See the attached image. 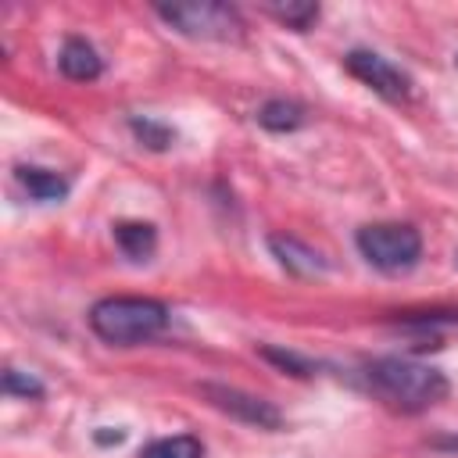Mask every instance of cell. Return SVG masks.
Listing matches in <instances>:
<instances>
[{
    "instance_id": "cell-1",
    "label": "cell",
    "mask_w": 458,
    "mask_h": 458,
    "mask_svg": "<svg viewBox=\"0 0 458 458\" xmlns=\"http://www.w3.org/2000/svg\"><path fill=\"white\" fill-rule=\"evenodd\" d=\"M369 386L401 411H426L440 404L451 390L447 376L415 358H376L365 365Z\"/></svg>"
},
{
    "instance_id": "cell-2",
    "label": "cell",
    "mask_w": 458,
    "mask_h": 458,
    "mask_svg": "<svg viewBox=\"0 0 458 458\" xmlns=\"http://www.w3.org/2000/svg\"><path fill=\"white\" fill-rule=\"evenodd\" d=\"M168 326V308L154 297H104L89 308V329L114 347H132Z\"/></svg>"
},
{
    "instance_id": "cell-3",
    "label": "cell",
    "mask_w": 458,
    "mask_h": 458,
    "mask_svg": "<svg viewBox=\"0 0 458 458\" xmlns=\"http://www.w3.org/2000/svg\"><path fill=\"white\" fill-rule=\"evenodd\" d=\"M165 25L190 39H215V43H236L243 36L240 11L218 0H190V4H157L154 7Z\"/></svg>"
},
{
    "instance_id": "cell-4",
    "label": "cell",
    "mask_w": 458,
    "mask_h": 458,
    "mask_svg": "<svg viewBox=\"0 0 458 458\" xmlns=\"http://www.w3.org/2000/svg\"><path fill=\"white\" fill-rule=\"evenodd\" d=\"M361 258L379 268V272H408L419 254H422V236L415 225L408 222H372V225H361L358 236H354Z\"/></svg>"
},
{
    "instance_id": "cell-5",
    "label": "cell",
    "mask_w": 458,
    "mask_h": 458,
    "mask_svg": "<svg viewBox=\"0 0 458 458\" xmlns=\"http://www.w3.org/2000/svg\"><path fill=\"white\" fill-rule=\"evenodd\" d=\"M200 394L208 397L211 408H218L222 415L236 419V422H247V426H258V429H279L283 426V411L258 397V394H247L240 386H225V383H200Z\"/></svg>"
},
{
    "instance_id": "cell-6",
    "label": "cell",
    "mask_w": 458,
    "mask_h": 458,
    "mask_svg": "<svg viewBox=\"0 0 458 458\" xmlns=\"http://www.w3.org/2000/svg\"><path fill=\"white\" fill-rule=\"evenodd\" d=\"M344 68H347L358 82H365L369 89H376V93L386 97V100H408V97H411V79H408L394 61H386V57L376 54V50H351V54L344 57Z\"/></svg>"
},
{
    "instance_id": "cell-7",
    "label": "cell",
    "mask_w": 458,
    "mask_h": 458,
    "mask_svg": "<svg viewBox=\"0 0 458 458\" xmlns=\"http://www.w3.org/2000/svg\"><path fill=\"white\" fill-rule=\"evenodd\" d=\"M268 250L276 254V261L290 272V276H322L326 272V258L315 250V247H308V243H301L297 236H283V233H276V236H268Z\"/></svg>"
},
{
    "instance_id": "cell-8",
    "label": "cell",
    "mask_w": 458,
    "mask_h": 458,
    "mask_svg": "<svg viewBox=\"0 0 458 458\" xmlns=\"http://www.w3.org/2000/svg\"><path fill=\"white\" fill-rule=\"evenodd\" d=\"M57 68H61L72 82H93V79H100L104 61H100V54H97L86 39L72 36V39H64V47H61V54H57Z\"/></svg>"
},
{
    "instance_id": "cell-9",
    "label": "cell",
    "mask_w": 458,
    "mask_h": 458,
    "mask_svg": "<svg viewBox=\"0 0 458 458\" xmlns=\"http://www.w3.org/2000/svg\"><path fill=\"white\" fill-rule=\"evenodd\" d=\"M14 179L21 182V190L32 197V200H61L68 197V179L50 172V168H39V165H18L14 168Z\"/></svg>"
},
{
    "instance_id": "cell-10",
    "label": "cell",
    "mask_w": 458,
    "mask_h": 458,
    "mask_svg": "<svg viewBox=\"0 0 458 458\" xmlns=\"http://www.w3.org/2000/svg\"><path fill=\"white\" fill-rule=\"evenodd\" d=\"M114 243L125 258L132 261H147L157 247V229L150 222H118L114 225Z\"/></svg>"
},
{
    "instance_id": "cell-11",
    "label": "cell",
    "mask_w": 458,
    "mask_h": 458,
    "mask_svg": "<svg viewBox=\"0 0 458 458\" xmlns=\"http://www.w3.org/2000/svg\"><path fill=\"white\" fill-rule=\"evenodd\" d=\"M258 122L261 129L268 132H293L304 125V107L297 100H286V97H272L258 107Z\"/></svg>"
},
{
    "instance_id": "cell-12",
    "label": "cell",
    "mask_w": 458,
    "mask_h": 458,
    "mask_svg": "<svg viewBox=\"0 0 458 458\" xmlns=\"http://www.w3.org/2000/svg\"><path fill=\"white\" fill-rule=\"evenodd\" d=\"M140 458H204V444L190 433H175V437H161V440H150Z\"/></svg>"
},
{
    "instance_id": "cell-13",
    "label": "cell",
    "mask_w": 458,
    "mask_h": 458,
    "mask_svg": "<svg viewBox=\"0 0 458 458\" xmlns=\"http://www.w3.org/2000/svg\"><path fill=\"white\" fill-rule=\"evenodd\" d=\"M265 11L276 18V21H283L286 29H297V32H304L315 18H318V4H311V0H286V4H265Z\"/></svg>"
},
{
    "instance_id": "cell-14",
    "label": "cell",
    "mask_w": 458,
    "mask_h": 458,
    "mask_svg": "<svg viewBox=\"0 0 458 458\" xmlns=\"http://www.w3.org/2000/svg\"><path fill=\"white\" fill-rule=\"evenodd\" d=\"M129 129H132V136L143 143V147H150V150H168L172 147V140H175V132L165 125V122H154V118H140V114H132L129 118Z\"/></svg>"
},
{
    "instance_id": "cell-15",
    "label": "cell",
    "mask_w": 458,
    "mask_h": 458,
    "mask_svg": "<svg viewBox=\"0 0 458 458\" xmlns=\"http://www.w3.org/2000/svg\"><path fill=\"white\" fill-rule=\"evenodd\" d=\"M258 354H261L265 361H272V365L293 372V376H311V372H315L308 358H301V354H293V351H283V347H261Z\"/></svg>"
},
{
    "instance_id": "cell-16",
    "label": "cell",
    "mask_w": 458,
    "mask_h": 458,
    "mask_svg": "<svg viewBox=\"0 0 458 458\" xmlns=\"http://www.w3.org/2000/svg\"><path fill=\"white\" fill-rule=\"evenodd\" d=\"M4 394H11V397H43V383L29 372L7 369L4 372Z\"/></svg>"
},
{
    "instance_id": "cell-17",
    "label": "cell",
    "mask_w": 458,
    "mask_h": 458,
    "mask_svg": "<svg viewBox=\"0 0 458 458\" xmlns=\"http://www.w3.org/2000/svg\"><path fill=\"white\" fill-rule=\"evenodd\" d=\"M429 447H437V451H458V437H433Z\"/></svg>"
},
{
    "instance_id": "cell-18",
    "label": "cell",
    "mask_w": 458,
    "mask_h": 458,
    "mask_svg": "<svg viewBox=\"0 0 458 458\" xmlns=\"http://www.w3.org/2000/svg\"><path fill=\"white\" fill-rule=\"evenodd\" d=\"M97 440H100V444H111V440L118 444V440H122V429H114V433H111V429H107V433H97Z\"/></svg>"
},
{
    "instance_id": "cell-19",
    "label": "cell",
    "mask_w": 458,
    "mask_h": 458,
    "mask_svg": "<svg viewBox=\"0 0 458 458\" xmlns=\"http://www.w3.org/2000/svg\"><path fill=\"white\" fill-rule=\"evenodd\" d=\"M454 261H458V254H454Z\"/></svg>"
},
{
    "instance_id": "cell-20",
    "label": "cell",
    "mask_w": 458,
    "mask_h": 458,
    "mask_svg": "<svg viewBox=\"0 0 458 458\" xmlns=\"http://www.w3.org/2000/svg\"><path fill=\"white\" fill-rule=\"evenodd\" d=\"M454 64H458V57H454Z\"/></svg>"
}]
</instances>
